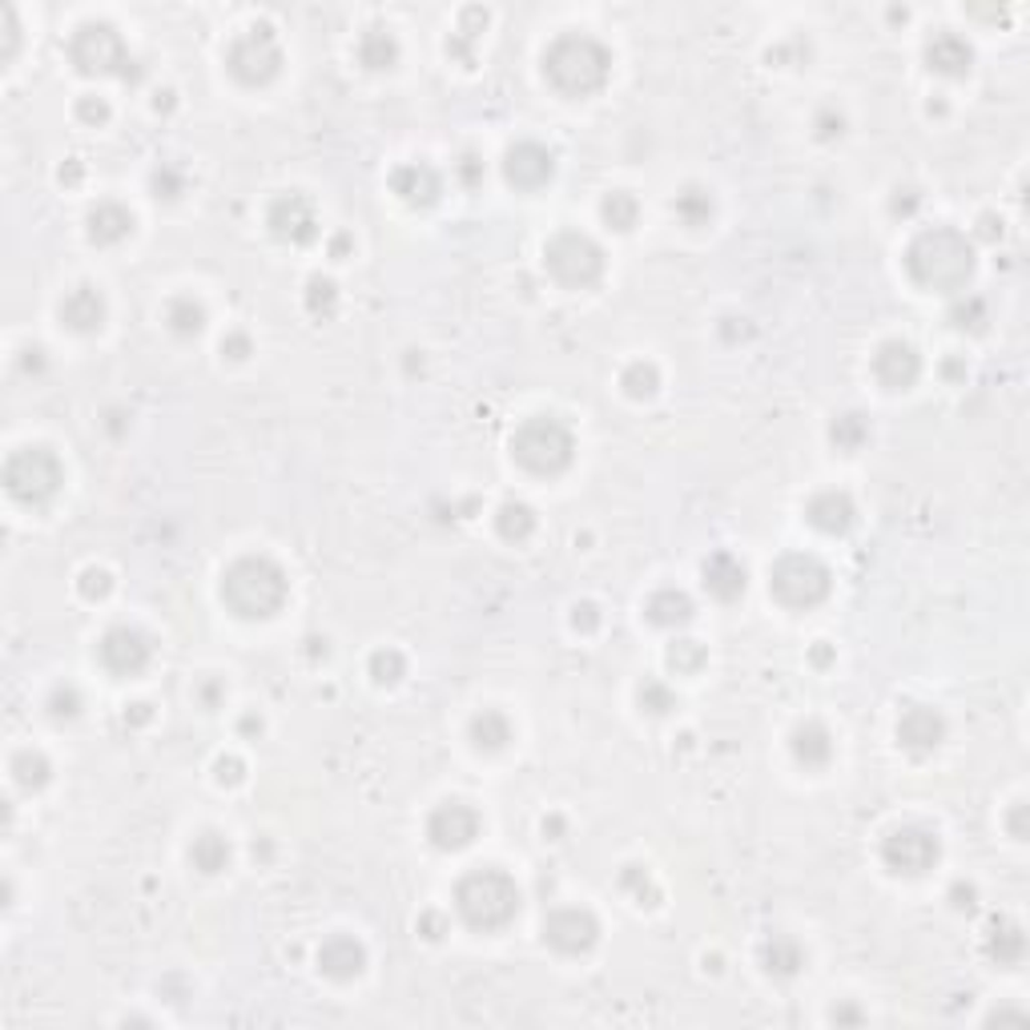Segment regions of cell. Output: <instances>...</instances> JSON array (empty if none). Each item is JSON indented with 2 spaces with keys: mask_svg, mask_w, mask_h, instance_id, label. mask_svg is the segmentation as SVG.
I'll return each instance as SVG.
<instances>
[{
  "mask_svg": "<svg viewBox=\"0 0 1030 1030\" xmlns=\"http://www.w3.org/2000/svg\"><path fill=\"white\" fill-rule=\"evenodd\" d=\"M906 274L913 286H922L930 294H958L966 291V282L974 274V246L966 234L950 230V226H934L922 230L906 246Z\"/></svg>",
  "mask_w": 1030,
  "mask_h": 1030,
  "instance_id": "1",
  "label": "cell"
},
{
  "mask_svg": "<svg viewBox=\"0 0 1030 1030\" xmlns=\"http://www.w3.org/2000/svg\"><path fill=\"white\" fill-rule=\"evenodd\" d=\"M544 77L563 97H592L612 77V53L588 33H563L544 53Z\"/></svg>",
  "mask_w": 1030,
  "mask_h": 1030,
  "instance_id": "2",
  "label": "cell"
},
{
  "mask_svg": "<svg viewBox=\"0 0 1030 1030\" xmlns=\"http://www.w3.org/2000/svg\"><path fill=\"white\" fill-rule=\"evenodd\" d=\"M291 600V580L270 556H242L222 576V604L242 621H270Z\"/></svg>",
  "mask_w": 1030,
  "mask_h": 1030,
  "instance_id": "3",
  "label": "cell"
},
{
  "mask_svg": "<svg viewBox=\"0 0 1030 1030\" xmlns=\"http://www.w3.org/2000/svg\"><path fill=\"white\" fill-rule=\"evenodd\" d=\"M456 910L471 930L495 934V930H504V925L515 922V913H519V886H515L512 874L500 866L471 869L456 886Z\"/></svg>",
  "mask_w": 1030,
  "mask_h": 1030,
  "instance_id": "4",
  "label": "cell"
},
{
  "mask_svg": "<svg viewBox=\"0 0 1030 1030\" xmlns=\"http://www.w3.org/2000/svg\"><path fill=\"white\" fill-rule=\"evenodd\" d=\"M512 459L532 475H560V471L572 468L576 439L556 415H532V419L515 427Z\"/></svg>",
  "mask_w": 1030,
  "mask_h": 1030,
  "instance_id": "5",
  "label": "cell"
},
{
  "mask_svg": "<svg viewBox=\"0 0 1030 1030\" xmlns=\"http://www.w3.org/2000/svg\"><path fill=\"white\" fill-rule=\"evenodd\" d=\"M65 483V463L48 447H21L4 463V492L24 507H45Z\"/></svg>",
  "mask_w": 1030,
  "mask_h": 1030,
  "instance_id": "6",
  "label": "cell"
},
{
  "mask_svg": "<svg viewBox=\"0 0 1030 1030\" xmlns=\"http://www.w3.org/2000/svg\"><path fill=\"white\" fill-rule=\"evenodd\" d=\"M830 584H833L830 568H825L818 556H809V551H789V556H781V560L769 568L773 600L793 612L818 609L821 600L830 596Z\"/></svg>",
  "mask_w": 1030,
  "mask_h": 1030,
  "instance_id": "7",
  "label": "cell"
},
{
  "mask_svg": "<svg viewBox=\"0 0 1030 1030\" xmlns=\"http://www.w3.org/2000/svg\"><path fill=\"white\" fill-rule=\"evenodd\" d=\"M544 266H548V274L560 286L584 291V286L600 282V274H604V250L588 234H580V230H563V234H556L544 246Z\"/></svg>",
  "mask_w": 1030,
  "mask_h": 1030,
  "instance_id": "8",
  "label": "cell"
},
{
  "mask_svg": "<svg viewBox=\"0 0 1030 1030\" xmlns=\"http://www.w3.org/2000/svg\"><path fill=\"white\" fill-rule=\"evenodd\" d=\"M69 57L81 73L97 77H138L133 69V53L125 48L121 33L113 24H85L69 41Z\"/></svg>",
  "mask_w": 1030,
  "mask_h": 1030,
  "instance_id": "9",
  "label": "cell"
},
{
  "mask_svg": "<svg viewBox=\"0 0 1030 1030\" xmlns=\"http://www.w3.org/2000/svg\"><path fill=\"white\" fill-rule=\"evenodd\" d=\"M226 69H230V77L242 85H270L274 77L282 73V48H278V36L270 33V29H250V33H242L230 45V53H226Z\"/></svg>",
  "mask_w": 1030,
  "mask_h": 1030,
  "instance_id": "10",
  "label": "cell"
},
{
  "mask_svg": "<svg viewBox=\"0 0 1030 1030\" xmlns=\"http://www.w3.org/2000/svg\"><path fill=\"white\" fill-rule=\"evenodd\" d=\"M938 857H942V842H938V833L922 830V825H901L881 842V862H886L890 874H901V878L930 874L938 866Z\"/></svg>",
  "mask_w": 1030,
  "mask_h": 1030,
  "instance_id": "11",
  "label": "cell"
},
{
  "mask_svg": "<svg viewBox=\"0 0 1030 1030\" xmlns=\"http://www.w3.org/2000/svg\"><path fill=\"white\" fill-rule=\"evenodd\" d=\"M544 942H548L556 954H568V958H580L600 942V922L592 918V910H580V906H560V910L548 913L544 922Z\"/></svg>",
  "mask_w": 1030,
  "mask_h": 1030,
  "instance_id": "12",
  "label": "cell"
},
{
  "mask_svg": "<svg viewBox=\"0 0 1030 1030\" xmlns=\"http://www.w3.org/2000/svg\"><path fill=\"white\" fill-rule=\"evenodd\" d=\"M480 830H483V818L468 801H443V806H435L431 818H427V837H431L435 850H447V854L468 850V845L480 837Z\"/></svg>",
  "mask_w": 1030,
  "mask_h": 1030,
  "instance_id": "13",
  "label": "cell"
},
{
  "mask_svg": "<svg viewBox=\"0 0 1030 1030\" xmlns=\"http://www.w3.org/2000/svg\"><path fill=\"white\" fill-rule=\"evenodd\" d=\"M266 226H270V234L278 238V242H286V246H306V242L318 238L315 201L306 198V194H282V198L270 201Z\"/></svg>",
  "mask_w": 1030,
  "mask_h": 1030,
  "instance_id": "14",
  "label": "cell"
},
{
  "mask_svg": "<svg viewBox=\"0 0 1030 1030\" xmlns=\"http://www.w3.org/2000/svg\"><path fill=\"white\" fill-rule=\"evenodd\" d=\"M153 656V640L141 628H129V624H118L109 628L97 644V660L113 672V677H138L141 668L150 665Z\"/></svg>",
  "mask_w": 1030,
  "mask_h": 1030,
  "instance_id": "15",
  "label": "cell"
},
{
  "mask_svg": "<svg viewBox=\"0 0 1030 1030\" xmlns=\"http://www.w3.org/2000/svg\"><path fill=\"white\" fill-rule=\"evenodd\" d=\"M556 174V157H551L539 141H519L504 157V177L515 189H539Z\"/></svg>",
  "mask_w": 1030,
  "mask_h": 1030,
  "instance_id": "16",
  "label": "cell"
},
{
  "mask_svg": "<svg viewBox=\"0 0 1030 1030\" xmlns=\"http://www.w3.org/2000/svg\"><path fill=\"white\" fill-rule=\"evenodd\" d=\"M918 375H922V359H918V351H913L910 342H901V339L881 342L878 354H874V379H878L886 391H906V386L918 383Z\"/></svg>",
  "mask_w": 1030,
  "mask_h": 1030,
  "instance_id": "17",
  "label": "cell"
},
{
  "mask_svg": "<svg viewBox=\"0 0 1030 1030\" xmlns=\"http://www.w3.org/2000/svg\"><path fill=\"white\" fill-rule=\"evenodd\" d=\"M318 971L335 978V983H351L366 971V946L351 934H330L318 946Z\"/></svg>",
  "mask_w": 1030,
  "mask_h": 1030,
  "instance_id": "18",
  "label": "cell"
},
{
  "mask_svg": "<svg viewBox=\"0 0 1030 1030\" xmlns=\"http://www.w3.org/2000/svg\"><path fill=\"white\" fill-rule=\"evenodd\" d=\"M942 737H946V721L934 713V709H925V704H913V709H906L898 721V741L901 749L918 753V757H925V753H934L938 745H942Z\"/></svg>",
  "mask_w": 1030,
  "mask_h": 1030,
  "instance_id": "19",
  "label": "cell"
},
{
  "mask_svg": "<svg viewBox=\"0 0 1030 1030\" xmlns=\"http://www.w3.org/2000/svg\"><path fill=\"white\" fill-rule=\"evenodd\" d=\"M391 189L407 206H435L439 194H443V182H439V174L427 162H407L391 174Z\"/></svg>",
  "mask_w": 1030,
  "mask_h": 1030,
  "instance_id": "20",
  "label": "cell"
},
{
  "mask_svg": "<svg viewBox=\"0 0 1030 1030\" xmlns=\"http://www.w3.org/2000/svg\"><path fill=\"white\" fill-rule=\"evenodd\" d=\"M61 322L77 335H94L106 322V294L97 286H73L65 298H61Z\"/></svg>",
  "mask_w": 1030,
  "mask_h": 1030,
  "instance_id": "21",
  "label": "cell"
},
{
  "mask_svg": "<svg viewBox=\"0 0 1030 1030\" xmlns=\"http://www.w3.org/2000/svg\"><path fill=\"white\" fill-rule=\"evenodd\" d=\"M806 519L818 527V532H825V536H845V532L857 524V507L845 492H818L809 500Z\"/></svg>",
  "mask_w": 1030,
  "mask_h": 1030,
  "instance_id": "22",
  "label": "cell"
},
{
  "mask_svg": "<svg viewBox=\"0 0 1030 1030\" xmlns=\"http://www.w3.org/2000/svg\"><path fill=\"white\" fill-rule=\"evenodd\" d=\"M701 576H704V588H709V596H716V600H737L741 592H745V563L733 556V551H713L709 560H704V568H701Z\"/></svg>",
  "mask_w": 1030,
  "mask_h": 1030,
  "instance_id": "23",
  "label": "cell"
},
{
  "mask_svg": "<svg viewBox=\"0 0 1030 1030\" xmlns=\"http://www.w3.org/2000/svg\"><path fill=\"white\" fill-rule=\"evenodd\" d=\"M85 230H89V242H97V246H118L133 234V213L121 201H97L89 218H85Z\"/></svg>",
  "mask_w": 1030,
  "mask_h": 1030,
  "instance_id": "24",
  "label": "cell"
},
{
  "mask_svg": "<svg viewBox=\"0 0 1030 1030\" xmlns=\"http://www.w3.org/2000/svg\"><path fill=\"white\" fill-rule=\"evenodd\" d=\"M971 61H974L971 45L958 33H934V41L925 45V65L942 73V77H966Z\"/></svg>",
  "mask_w": 1030,
  "mask_h": 1030,
  "instance_id": "25",
  "label": "cell"
},
{
  "mask_svg": "<svg viewBox=\"0 0 1030 1030\" xmlns=\"http://www.w3.org/2000/svg\"><path fill=\"white\" fill-rule=\"evenodd\" d=\"M789 749H793L797 765H806V769H821V765H830L833 757V737L830 728L818 725V721H806V725L793 728V741H789Z\"/></svg>",
  "mask_w": 1030,
  "mask_h": 1030,
  "instance_id": "26",
  "label": "cell"
},
{
  "mask_svg": "<svg viewBox=\"0 0 1030 1030\" xmlns=\"http://www.w3.org/2000/svg\"><path fill=\"white\" fill-rule=\"evenodd\" d=\"M761 962L773 978H793V974H801V966H806V950L789 934H773L761 946Z\"/></svg>",
  "mask_w": 1030,
  "mask_h": 1030,
  "instance_id": "27",
  "label": "cell"
},
{
  "mask_svg": "<svg viewBox=\"0 0 1030 1030\" xmlns=\"http://www.w3.org/2000/svg\"><path fill=\"white\" fill-rule=\"evenodd\" d=\"M644 612H648V621L660 624V628H680V624L692 621V600L684 596V592H677V588H660V592L648 596Z\"/></svg>",
  "mask_w": 1030,
  "mask_h": 1030,
  "instance_id": "28",
  "label": "cell"
},
{
  "mask_svg": "<svg viewBox=\"0 0 1030 1030\" xmlns=\"http://www.w3.org/2000/svg\"><path fill=\"white\" fill-rule=\"evenodd\" d=\"M986 954H990V962L1010 971V966H1019L1027 958V938H1022V930L1015 922H995L990 925V938H986Z\"/></svg>",
  "mask_w": 1030,
  "mask_h": 1030,
  "instance_id": "29",
  "label": "cell"
},
{
  "mask_svg": "<svg viewBox=\"0 0 1030 1030\" xmlns=\"http://www.w3.org/2000/svg\"><path fill=\"white\" fill-rule=\"evenodd\" d=\"M468 737H471V745H475V749L495 753V749H504L507 741H512V721H507L504 713H495V709H483V713L471 716Z\"/></svg>",
  "mask_w": 1030,
  "mask_h": 1030,
  "instance_id": "30",
  "label": "cell"
},
{
  "mask_svg": "<svg viewBox=\"0 0 1030 1030\" xmlns=\"http://www.w3.org/2000/svg\"><path fill=\"white\" fill-rule=\"evenodd\" d=\"M189 862H194V869H201V874H222V869L230 866V842H226L218 830L198 833L194 845H189Z\"/></svg>",
  "mask_w": 1030,
  "mask_h": 1030,
  "instance_id": "31",
  "label": "cell"
},
{
  "mask_svg": "<svg viewBox=\"0 0 1030 1030\" xmlns=\"http://www.w3.org/2000/svg\"><path fill=\"white\" fill-rule=\"evenodd\" d=\"M672 213H677L689 230H701V226H709V218H713V194L701 186H684L677 198H672Z\"/></svg>",
  "mask_w": 1030,
  "mask_h": 1030,
  "instance_id": "32",
  "label": "cell"
},
{
  "mask_svg": "<svg viewBox=\"0 0 1030 1030\" xmlns=\"http://www.w3.org/2000/svg\"><path fill=\"white\" fill-rule=\"evenodd\" d=\"M359 61L366 69H391L398 61V41L391 36V29H371V33L359 36Z\"/></svg>",
  "mask_w": 1030,
  "mask_h": 1030,
  "instance_id": "33",
  "label": "cell"
},
{
  "mask_svg": "<svg viewBox=\"0 0 1030 1030\" xmlns=\"http://www.w3.org/2000/svg\"><path fill=\"white\" fill-rule=\"evenodd\" d=\"M165 327L174 330L177 339H194V335H201V327H206V310H201V303H194L189 294H182V298H174V303L165 306Z\"/></svg>",
  "mask_w": 1030,
  "mask_h": 1030,
  "instance_id": "34",
  "label": "cell"
},
{
  "mask_svg": "<svg viewBox=\"0 0 1030 1030\" xmlns=\"http://www.w3.org/2000/svg\"><path fill=\"white\" fill-rule=\"evenodd\" d=\"M495 532H500L507 544H524V539L536 532V512L527 504H519V500H507V504L500 507V515H495Z\"/></svg>",
  "mask_w": 1030,
  "mask_h": 1030,
  "instance_id": "35",
  "label": "cell"
},
{
  "mask_svg": "<svg viewBox=\"0 0 1030 1030\" xmlns=\"http://www.w3.org/2000/svg\"><path fill=\"white\" fill-rule=\"evenodd\" d=\"M830 439L837 451H845V456H854V451H862V447L869 443V423L857 415V410H845V415H837L830 427Z\"/></svg>",
  "mask_w": 1030,
  "mask_h": 1030,
  "instance_id": "36",
  "label": "cell"
},
{
  "mask_svg": "<svg viewBox=\"0 0 1030 1030\" xmlns=\"http://www.w3.org/2000/svg\"><path fill=\"white\" fill-rule=\"evenodd\" d=\"M600 218L612 226V230H633L636 218H640V201L628 194V189H612L609 198L600 201Z\"/></svg>",
  "mask_w": 1030,
  "mask_h": 1030,
  "instance_id": "37",
  "label": "cell"
},
{
  "mask_svg": "<svg viewBox=\"0 0 1030 1030\" xmlns=\"http://www.w3.org/2000/svg\"><path fill=\"white\" fill-rule=\"evenodd\" d=\"M704 665H709V653H704L701 640H677L668 648V668L680 672V677H692V672H701Z\"/></svg>",
  "mask_w": 1030,
  "mask_h": 1030,
  "instance_id": "38",
  "label": "cell"
},
{
  "mask_svg": "<svg viewBox=\"0 0 1030 1030\" xmlns=\"http://www.w3.org/2000/svg\"><path fill=\"white\" fill-rule=\"evenodd\" d=\"M12 777H17L21 789H41V785L48 781V761L41 757V753L24 749V753L12 757Z\"/></svg>",
  "mask_w": 1030,
  "mask_h": 1030,
  "instance_id": "39",
  "label": "cell"
},
{
  "mask_svg": "<svg viewBox=\"0 0 1030 1030\" xmlns=\"http://www.w3.org/2000/svg\"><path fill=\"white\" fill-rule=\"evenodd\" d=\"M636 701H640V709L648 716H668L677 709V697H672V689H668L665 680H644L640 692H636Z\"/></svg>",
  "mask_w": 1030,
  "mask_h": 1030,
  "instance_id": "40",
  "label": "cell"
},
{
  "mask_svg": "<svg viewBox=\"0 0 1030 1030\" xmlns=\"http://www.w3.org/2000/svg\"><path fill=\"white\" fill-rule=\"evenodd\" d=\"M621 386L628 391L633 398H648L656 395V386H660V375H656L653 363H633L628 371L621 375Z\"/></svg>",
  "mask_w": 1030,
  "mask_h": 1030,
  "instance_id": "41",
  "label": "cell"
},
{
  "mask_svg": "<svg viewBox=\"0 0 1030 1030\" xmlns=\"http://www.w3.org/2000/svg\"><path fill=\"white\" fill-rule=\"evenodd\" d=\"M950 322H954L958 330H966V327L978 330L986 322V303H983V298H974V294H966V298H958V303H954V310H950Z\"/></svg>",
  "mask_w": 1030,
  "mask_h": 1030,
  "instance_id": "42",
  "label": "cell"
},
{
  "mask_svg": "<svg viewBox=\"0 0 1030 1030\" xmlns=\"http://www.w3.org/2000/svg\"><path fill=\"white\" fill-rule=\"evenodd\" d=\"M335 303H339V291H335V282L330 278H310V286H306V306H310V315H330L335 310Z\"/></svg>",
  "mask_w": 1030,
  "mask_h": 1030,
  "instance_id": "43",
  "label": "cell"
},
{
  "mask_svg": "<svg viewBox=\"0 0 1030 1030\" xmlns=\"http://www.w3.org/2000/svg\"><path fill=\"white\" fill-rule=\"evenodd\" d=\"M403 656L395 653V648H379L375 656H371V677L379 680V684H395L398 677H403Z\"/></svg>",
  "mask_w": 1030,
  "mask_h": 1030,
  "instance_id": "44",
  "label": "cell"
},
{
  "mask_svg": "<svg viewBox=\"0 0 1030 1030\" xmlns=\"http://www.w3.org/2000/svg\"><path fill=\"white\" fill-rule=\"evenodd\" d=\"M48 713H53V721H69V716H77L81 713V692L73 689V684L57 689L53 697H48Z\"/></svg>",
  "mask_w": 1030,
  "mask_h": 1030,
  "instance_id": "45",
  "label": "cell"
},
{
  "mask_svg": "<svg viewBox=\"0 0 1030 1030\" xmlns=\"http://www.w3.org/2000/svg\"><path fill=\"white\" fill-rule=\"evenodd\" d=\"M81 596L85 600H101V596H109V588H113V580H109V572L106 568H85L81 572Z\"/></svg>",
  "mask_w": 1030,
  "mask_h": 1030,
  "instance_id": "46",
  "label": "cell"
},
{
  "mask_svg": "<svg viewBox=\"0 0 1030 1030\" xmlns=\"http://www.w3.org/2000/svg\"><path fill=\"white\" fill-rule=\"evenodd\" d=\"M153 189H157V198H177V194L186 189V177L177 174V169H169V165H162V169L153 174Z\"/></svg>",
  "mask_w": 1030,
  "mask_h": 1030,
  "instance_id": "47",
  "label": "cell"
},
{
  "mask_svg": "<svg viewBox=\"0 0 1030 1030\" xmlns=\"http://www.w3.org/2000/svg\"><path fill=\"white\" fill-rule=\"evenodd\" d=\"M213 769H218V781H222V785H238V781H242V769H246V765L238 761V757H218V765H213Z\"/></svg>",
  "mask_w": 1030,
  "mask_h": 1030,
  "instance_id": "48",
  "label": "cell"
},
{
  "mask_svg": "<svg viewBox=\"0 0 1030 1030\" xmlns=\"http://www.w3.org/2000/svg\"><path fill=\"white\" fill-rule=\"evenodd\" d=\"M459 177H463V186H480L483 182V162L475 153H468V157L459 162Z\"/></svg>",
  "mask_w": 1030,
  "mask_h": 1030,
  "instance_id": "49",
  "label": "cell"
},
{
  "mask_svg": "<svg viewBox=\"0 0 1030 1030\" xmlns=\"http://www.w3.org/2000/svg\"><path fill=\"white\" fill-rule=\"evenodd\" d=\"M572 624L576 628H584V633H592L600 624V616H596V604H576V616H572Z\"/></svg>",
  "mask_w": 1030,
  "mask_h": 1030,
  "instance_id": "50",
  "label": "cell"
},
{
  "mask_svg": "<svg viewBox=\"0 0 1030 1030\" xmlns=\"http://www.w3.org/2000/svg\"><path fill=\"white\" fill-rule=\"evenodd\" d=\"M222 354H230V359H246L250 339L246 335H230V339H222Z\"/></svg>",
  "mask_w": 1030,
  "mask_h": 1030,
  "instance_id": "51",
  "label": "cell"
},
{
  "mask_svg": "<svg viewBox=\"0 0 1030 1030\" xmlns=\"http://www.w3.org/2000/svg\"><path fill=\"white\" fill-rule=\"evenodd\" d=\"M77 113H81V118H89V121H106V118H109V106H106V101H94V97H85L81 106H77Z\"/></svg>",
  "mask_w": 1030,
  "mask_h": 1030,
  "instance_id": "52",
  "label": "cell"
},
{
  "mask_svg": "<svg viewBox=\"0 0 1030 1030\" xmlns=\"http://www.w3.org/2000/svg\"><path fill=\"white\" fill-rule=\"evenodd\" d=\"M950 898H954V906H958V910H971V906H974V886H962V881H958V886L950 890Z\"/></svg>",
  "mask_w": 1030,
  "mask_h": 1030,
  "instance_id": "53",
  "label": "cell"
}]
</instances>
